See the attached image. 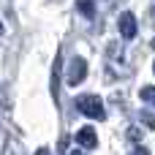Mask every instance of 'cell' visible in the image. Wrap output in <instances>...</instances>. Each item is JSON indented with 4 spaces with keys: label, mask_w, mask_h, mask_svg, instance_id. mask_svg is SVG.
I'll use <instances>...</instances> for the list:
<instances>
[{
    "label": "cell",
    "mask_w": 155,
    "mask_h": 155,
    "mask_svg": "<svg viewBox=\"0 0 155 155\" xmlns=\"http://www.w3.org/2000/svg\"><path fill=\"white\" fill-rule=\"evenodd\" d=\"M76 109L84 114V117H93V120H104L106 112H104V101L98 95H79L76 98Z\"/></svg>",
    "instance_id": "cell-1"
},
{
    "label": "cell",
    "mask_w": 155,
    "mask_h": 155,
    "mask_svg": "<svg viewBox=\"0 0 155 155\" xmlns=\"http://www.w3.org/2000/svg\"><path fill=\"white\" fill-rule=\"evenodd\" d=\"M84 76H87V63L82 57H74L71 65H68V71H65V82L68 84H79Z\"/></svg>",
    "instance_id": "cell-2"
},
{
    "label": "cell",
    "mask_w": 155,
    "mask_h": 155,
    "mask_svg": "<svg viewBox=\"0 0 155 155\" xmlns=\"http://www.w3.org/2000/svg\"><path fill=\"white\" fill-rule=\"evenodd\" d=\"M120 33H123V38H136V30H139V25H136V16L131 14V11H125V14H120Z\"/></svg>",
    "instance_id": "cell-3"
},
{
    "label": "cell",
    "mask_w": 155,
    "mask_h": 155,
    "mask_svg": "<svg viewBox=\"0 0 155 155\" xmlns=\"http://www.w3.org/2000/svg\"><path fill=\"white\" fill-rule=\"evenodd\" d=\"M76 142H79L84 150H93V147L98 144V136H95L93 128H79V131H76Z\"/></svg>",
    "instance_id": "cell-4"
},
{
    "label": "cell",
    "mask_w": 155,
    "mask_h": 155,
    "mask_svg": "<svg viewBox=\"0 0 155 155\" xmlns=\"http://www.w3.org/2000/svg\"><path fill=\"white\" fill-rule=\"evenodd\" d=\"M57 76H60V54H57V60H54V65H52V84H49L52 98H57Z\"/></svg>",
    "instance_id": "cell-5"
},
{
    "label": "cell",
    "mask_w": 155,
    "mask_h": 155,
    "mask_svg": "<svg viewBox=\"0 0 155 155\" xmlns=\"http://www.w3.org/2000/svg\"><path fill=\"white\" fill-rule=\"evenodd\" d=\"M79 11H82L84 16H90V19L95 16V5H93V3H84V0H82V3H79Z\"/></svg>",
    "instance_id": "cell-6"
},
{
    "label": "cell",
    "mask_w": 155,
    "mask_h": 155,
    "mask_svg": "<svg viewBox=\"0 0 155 155\" xmlns=\"http://www.w3.org/2000/svg\"><path fill=\"white\" fill-rule=\"evenodd\" d=\"M128 139H131V142H139V139H142V131H139V128H128Z\"/></svg>",
    "instance_id": "cell-7"
},
{
    "label": "cell",
    "mask_w": 155,
    "mask_h": 155,
    "mask_svg": "<svg viewBox=\"0 0 155 155\" xmlns=\"http://www.w3.org/2000/svg\"><path fill=\"white\" fill-rule=\"evenodd\" d=\"M139 95H142L144 101H153V98H155V93H153V87H150V84H147V87H144V90H142Z\"/></svg>",
    "instance_id": "cell-8"
},
{
    "label": "cell",
    "mask_w": 155,
    "mask_h": 155,
    "mask_svg": "<svg viewBox=\"0 0 155 155\" xmlns=\"http://www.w3.org/2000/svg\"><path fill=\"white\" fill-rule=\"evenodd\" d=\"M142 120L147 123V128H153V112H150V109H144V112H142Z\"/></svg>",
    "instance_id": "cell-9"
},
{
    "label": "cell",
    "mask_w": 155,
    "mask_h": 155,
    "mask_svg": "<svg viewBox=\"0 0 155 155\" xmlns=\"http://www.w3.org/2000/svg\"><path fill=\"white\" fill-rule=\"evenodd\" d=\"M128 155H150V150L147 147H136V150H131Z\"/></svg>",
    "instance_id": "cell-10"
},
{
    "label": "cell",
    "mask_w": 155,
    "mask_h": 155,
    "mask_svg": "<svg viewBox=\"0 0 155 155\" xmlns=\"http://www.w3.org/2000/svg\"><path fill=\"white\" fill-rule=\"evenodd\" d=\"M35 155H52V153H49L46 147H41V150H38V153H35Z\"/></svg>",
    "instance_id": "cell-11"
},
{
    "label": "cell",
    "mask_w": 155,
    "mask_h": 155,
    "mask_svg": "<svg viewBox=\"0 0 155 155\" xmlns=\"http://www.w3.org/2000/svg\"><path fill=\"white\" fill-rule=\"evenodd\" d=\"M68 155H84V153H79V150H74V153H68Z\"/></svg>",
    "instance_id": "cell-12"
},
{
    "label": "cell",
    "mask_w": 155,
    "mask_h": 155,
    "mask_svg": "<svg viewBox=\"0 0 155 155\" xmlns=\"http://www.w3.org/2000/svg\"><path fill=\"white\" fill-rule=\"evenodd\" d=\"M0 35H3V22H0Z\"/></svg>",
    "instance_id": "cell-13"
}]
</instances>
